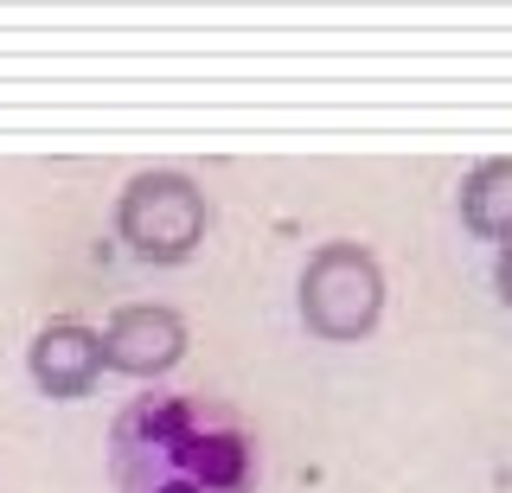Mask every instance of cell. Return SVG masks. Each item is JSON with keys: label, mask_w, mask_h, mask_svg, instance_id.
Returning <instances> with one entry per match:
<instances>
[{"label": "cell", "mask_w": 512, "mask_h": 493, "mask_svg": "<svg viewBox=\"0 0 512 493\" xmlns=\"http://www.w3.org/2000/svg\"><path fill=\"white\" fill-rule=\"evenodd\" d=\"M493 282H500L506 308H512V244H500V263H493Z\"/></svg>", "instance_id": "obj_7"}, {"label": "cell", "mask_w": 512, "mask_h": 493, "mask_svg": "<svg viewBox=\"0 0 512 493\" xmlns=\"http://www.w3.org/2000/svg\"><path fill=\"white\" fill-rule=\"evenodd\" d=\"M461 225L474 237L512 244V161H480L461 180Z\"/></svg>", "instance_id": "obj_6"}, {"label": "cell", "mask_w": 512, "mask_h": 493, "mask_svg": "<svg viewBox=\"0 0 512 493\" xmlns=\"http://www.w3.org/2000/svg\"><path fill=\"white\" fill-rule=\"evenodd\" d=\"M96 340H103V372H128V378H160L186 359V321L160 301L116 308Z\"/></svg>", "instance_id": "obj_4"}, {"label": "cell", "mask_w": 512, "mask_h": 493, "mask_svg": "<svg viewBox=\"0 0 512 493\" xmlns=\"http://www.w3.org/2000/svg\"><path fill=\"white\" fill-rule=\"evenodd\" d=\"M205 225H212V212H205L199 180L173 167L135 173L116 199V231L141 263H186L205 244Z\"/></svg>", "instance_id": "obj_2"}, {"label": "cell", "mask_w": 512, "mask_h": 493, "mask_svg": "<svg viewBox=\"0 0 512 493\" xmlns=\"http://www.w3.org/2000/svg\"><path fill=\"white\" fill-rule=\"evenodd\" d=\"M116 493H256V442L212 397H135L109 429Z\"/></svg>", "instance_id": "obj_1"}, {"label": "cell", "mask_w": 512, "mask_h": 493, "mask_svg": "<svg viewBox=\"0 0 512 493\" xmlns=\"http://www.w3.org/2000/svg\"><path fill=\"white\" fill-rule=\"evenodd\" d=\"M26 372L45 397H84L103 378V340L84 321H52L32 333L26 346Z\"/></svg>", "instance_id": "obj_5"}, {"label": "cell", "mask_w": 512, "mask_h": 493, "mask_svg": "<svg viewBox=\"0 0 512 493\" xmlns=\"http://www.w3.org/2000/svg\"><path fill=\"white\" fill-rule=\"evenodd\" d=\"M384 314V269L365 244H320L301 269V321L320 340H365Z\"/></svg>", "instance_id": "obj_3"}]
</instances>
